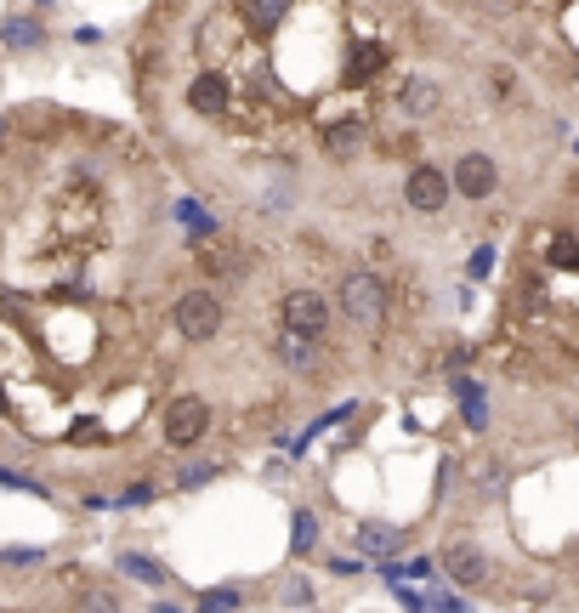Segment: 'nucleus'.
<instances>
[{"label":"nucleus","instance_id":"1","mask_svg":"<svg viewBox=\"0 0 579 613\" xmlns=\"http://www.w3.org/2000/svg\"><path fill=\"white\" fill-rule=\"evenodd\" d=\"M335 290H341V296H335V301H341V313H347L358 330H381V318H386V284L375 279L369 267H352Z\"/></svg>","mask_w":579,"mask_h":613},{"label":"nucleus","instance_id":"2","mask_svg":"<svg viewBox=\"0 0 579 613\" xmlns=\"http://www.w3.org/2000/svg\"><path fill=\"white\" fill-rule=\"evenodd\" d=\"M222 296L216 290H182L176 296V307H171V324H176V335L182 341H216L222 335Z\"/></svg>","mask_w":579,"mask_h":613},{"label":"nucleus","instance_id":"3","mask_svg":"<svg viewBox=\"0 0 579 613\" xmlns=\"http://www.w3.org/2000/svg\"><path fill=\"white\" fill-rule=\"evenodd\" d=\"M211 432V403L182 392V398L165 403V421H159V438L171 443V449H193V443Z\"/></svg>","mask_w":579,"mask_h":613},{"label":"nucleus","instance_id":"4","mask_svg":"<svg viewBox=\"0 0 579 613\" xmlns=\"http://www.w3.org/2000/svg\"><path fill=\"white\" fill-rule=\"evenodd\" d=\"M279 318H284V330L290 335H307V341H324L330 335V301H324V290H284V307H279Z\"/></svg>","mask_w":579,"mask_h":613},{"label":"nucleus","instance_id":"5","mask_svg":"<svg viewBox=\"0 0 579 613\" xmlns=\"http://www.w3.org/2000/svg\"><path fill=\"white\" fill-rule=\"evenodd\" d=\"M438 568L455 579L460 591H477V585H489V557H483V545L477 540H449L438 551Z\"/></svg>","mask_w":579,"mask_h":613},{"label":"nucleus","instance_id":"6","mask_svg":"<svg viewBox=\"0 0 579 613\" xmlns=\"http://www.w3.org/2000/svg\"><path fill=\"white\" fill-rule=\"evenodd\" d=\"M449 193H455V182L438 171V165H415L409 171V182H404V199H409V211H443L449 205Z\"/></svg>","mask_w":579,"mask_h":613},{"label":"nucleus","instance_id":"7","mask_svg":"<svg viewBox=\"0 0 579 613\" xmlns=\"http://www.w3.org/2000/svg\"><path fill=\"white\" fill-rule=\"evenodd\" d=\"M352 545H358V557H375V562H398V551H404V528L381 523V517H364V523L352 528Z\"/></svg>","mask_w":579,"mask_h":613},{"label":"nucleus","instance_id":"8","mask_svg":"<svg viewBox=\"0 0 579 613\" xmlns=\"http://www.w3.org/2000/svg\"><path fill=\"white\" fill-rule=\"evenodd\" d=\"M455 188L466 193V199H489V193H494V159L489 154H460Z\"/></svg>","mask_w":579,"mask_h":613},{"label":"nucleus","instance_id":"9","mask_svg":"<svg viewBox=\"0 0 579 613\" xmlns=\"http://www.w3.org/2000/svg\"><path fill=\"white\" fill-rule=\"evenodd\" d=\"M199 262H205V273H211L216 284H239V279L250 273L245 250H239V245H228V239H222V245H211V250H199Z\"/></svg>","mask_w":579,"mask_h":613},{"label":"nucleus","instance_id":"10","mask_svg":"<svg viewBox=\"0 0 579 613\" xmlns=\"http://www.w3.org/2000/svg\"><path fill=\"white\" fill-rule=\"evenodd\" d=\"M114 568H120L125 579H137V585H171V568H165V562L159 557H148V551H120V557H114Z\"/></svg>","mask_w":579,"mask_h":613},{"label":"nucleus","instance_id":"11","mask_svg":"<svg viewBox=\"0 0 579 613\" xmlns=\"http://www.w3.org/2000/svg\"><path fill=\"white\" fill-rule=\"evenodd\" d=\"M455 398H460V409H466V421H472V432H489V398H483V386L472 381V375H455Z\"/></svg>","mask_w":579,"mask_h":613},{"label":"nucleus","instance_id":"12","mask_svg":"<svg viewBox=\"0 0 579 613\" xmlns=\"http://www.w3.org/2000/svg\"><path fill=\"white\" fill-rule=\"evenodd\" d=\"M279 358L296 375H313L318 369V341H307V335H290V330H279Z\"/></svg>","mask_w":579,"mask_h":613},{"label":"nucleus","instance_id":"13","mask_svg":"<svg viewBox=\"0 0 579 613\" xmlns=\"http://www.w3.org/2000/svg\"><path fill=\"white\" fill-rule=\"evenodd\" d=\"M188 103L199 108V114H222V108H228V80H222V74H199L193 91H188Z\"/></svg>","mask_w":579,"mask_h":613},{"label":"nucleus","instance_id":"14","mask_svg":"<svg viewBox=\"0 0 579 613\" xmlns=\"http://www.w3.org/2000/svg\"><path fill=\"white\" fill-rule=\"evenodd\" d=\"M358 142H364V125H358V120L324 125V154H330V159H352V154H358Z\"/></svg>","mask_w":579,"mask_h":613},{"label":"nucleus","instance_id":"15","mask_svg":"<svg viewBox=\"0 0 579 613\" xmlns=\"http://www.w3.org/2000/svg\"><path fill=\"white\" fill-rule=\"evenodd\" d=\"M381 69H386V46H358V52L347 57V80H352V86L375 80Z\"/></svg>","mask_w":579,"mask_h":613},{"label":"nucleus","instance_id":"16","mask_svg":"<svg viewBox=\"0 0 579 613\" xmlns=\"http://www.w3.org/2000/svg\"><path fill=\"white\" fill-rule=\"evenodd\" d=\"M313 545H318V517H313L307 506L290 511V557H307Z\"/></svg>","mask_w":579,"mask_h":613},{"label":"nucleus","instance_id":"17","mask_svg":"<svg viewBox=\"0 0 579 613\" xmlns=\"http://www.w3.org/2000/svg\"><path fill=\"white\" fill-rule=\"evenodd\" d=\"M290 6H296V0H245V18L256 23V29H279V23L290 18Z\"/></svg>","mask_w":579,"mask_h":613},{"label":"nucleus","instance_id":"18","mask_svg":"<svg viewBox=\"0 0 579 613\" xmlns=\"http://www.w3.org/2000/svg\"><path fill=\"white\" fill-rule=\"evenodd\" d=\"M245 608V591L239 585H211V591H199V613H233Z\"/></svg>","mask_w":579,"mask_h":613},{"label":"nucleus","instance_id":"19","mask_svg":"<svg viewBox=\"0 0 579 613\" xmlns=\"http://www.w3.org/2000/svg\"><path fill=\"white\" fill-rule=\"evenodd\" d=\"M404 108L415 114V120H426V114L438 108V86H432V80H409V86H404Z\"/></svg>","mask_w":579,"mask_h":613},{"label":"nucleus","instance_id":"20","mask_svg":"<svg viewBox=\"0 0 579 613\" xmlns=\"http://www.w3.org/2000/svg\"><path fill=\"white\" fill-rule=\"evenodd\" d=\"M211 477H222V466H216V460H193V466H182V472H176V489H205Z\"/></svg>","mask_w":579,"mask_h":613},{"label":"nucleus","instance_id":"21","mask_svg":"<svg viewBox=\"0 0 579 613\" xmlns=\"http://www.w3.org/2000/svg\"><path fill=\"white\" fill-rule=\"evenodd\" d=\"M0 40L6 46H40V23H29V18H12L6 29H0Z\"/></svg>","mask_w":579,"mask_h":613},{"label":"nucleus","instance_id":"22","mask_svg":"<svg viewBox=\"0 0 579 613\" xmlns=\"http://www.w3.org/2000/svg\"><path fill=\"white\" fill-rule=\"evenodd\" d=\"M284 602H290V608H313V602H318V591H313V579H301V574H290V579H284Z\"/></svg>","mask_w":579,"mask_h":613},{"label":"nucleus","instance_id":"23","mask_svg":"<svg viewBox=\"0 0 579 613\" xmlns=\"http://www.w3.org/2000/svg\"><path fill=\"white\" fill-rule=\"evenodd\" d=\"M0 562H6V568H40V562H46V551H40V545H6V551H0Z\"/></svg>","mask_w":579,"mask_h":613},{"label":"nucleus","instance_id":"24","mask_svg":"<svg viewBox=\"0 0 579 613\" xmlns=\"http://www.w3.org/2000/svg\"><path fill=\"white\" fill-rule=\"evenodd\" d=\"M0 489H18V494H35V500H46V483H35V477L12 472V466H0Z\"/></svg>","mask_w":579,"mask_h":613},{"label":"nucleus","instance_id":"25","mask_svg":"<svg viewBox=\"0 0 579 613\" xmlns=\"http://www.w3.org/2000/svg\"><path fill=\"white\" fill-rule=\"evenodd\" d=\"M426 613H472V602L455 596V591H432L426 596Z\"/></svg>","mask_w":579,"mask_h":613},{"label":"nucleus","instance_id":"26","mask_svg":"<svg viewBox=\"0 0 579 613\" xmlns=\"http://www.w3.org/2000/svg\"><path fill=\"white\" fill-rule=\"evenodd\" d=\"M80 613H120V596H108V591H91L86 596V608Z\"/></svg>","mask_w":579,"mask_h":613},{"label":"nucleus","instance_id":"27","mask_svg":"<svg viewBox=\"0 0 579 613\" xmlns=\"http://www.w3.org/2000/svg\"><path fill=\"white\" fill-rule=\"evenodd\" d=\"M551 262H557V267H579V239H557Z\"/></svg>","mask_w":579,"mask_h":613},{"label":"nucleus","instance_id":"28","mask_svg":"<svg viewBox=\"0 0 579 613\" xmlns=\"http://www.w3.org/2000/svg\"><path fill=\"white\" fill-rule=\"evenodd\" d=\"M148 500H154V489H148V483H131V489L120 494V506H148Z\"/></svg>","mask_w":579,"mask_h":613},{"label":"nucleus","instance_id":"29","mask_svg":"<svg viewBox=\"0 0 579 613\" xmlns=\"http://www.w3.org/2000/svg\"><path fill=\"white\" fill-rule=\"evenodd\" d=\"M364 568H369V562H358V557H330V574H341V579H347V574H364Z\"/></svg>","mask_w":579,"mask_h":613},{"label":"nucleus","instance_id":"30","mask_svg":"<svg viewBox=\"0 0 579 613\" xmlns=\"http://www.w3.org/2000/svg\"><path fill=\"white\" fill-rule=\"evenodd\" d=\"M500 472H506V466H494V460H489V466L477 472V489H500Z\"/></svg>","mask_w":579,"mask_h":613},{"label":"nucleus","instance_id":"31","mask_svg":"<svg viewBox=\"0 0 579 613\" xmlns=\"http://www.w3.org/2000/svg\"><path fill=\"white\" fill-rule=\"evenodd\" d=\"M489 267H494V250L483 245V250H477V256H472V273H477V279H483V273H489Z\"/></svg>","mask_w":579,"mask_h":613},{"label":"nucleus","instance_id":"32","mask_svg":"<svg viewBox=\"0 0 579 613\" xmlns=\"http://www.w3.org/2000/svg\"><path fill=\"white\" fill-rule=\"evenodd\" d=\"M148 613H188V608H182V602H171V596H159V602H154Z\"/></svg>","mask_w":579,"mask_h":613},{"label":"nucleus","instance_id":"33","mask_svg":"<svg viewBox=\"0 0 579 613\" xmlns=\"http://www.w3.org/2000/svg\"><path fill=\"white\" fill-rule=\"evenodd\" d=\"M0 409H6V392H0Z\"/></svg>","mask_w":579,"mask_h":613},{"label":"nucleus","instance_id":"34","mask_svg":"<svg viewBox=\"0 0 579 613\" xmlns=\"http://www.w3.org/2000/svg\"><path fill=\"white\" fill-rule=\"evenodd\" d=\"M574 432H579V421H574Z\"/></svg>","mask_w":579,"mask_h":613}]
</instances>
